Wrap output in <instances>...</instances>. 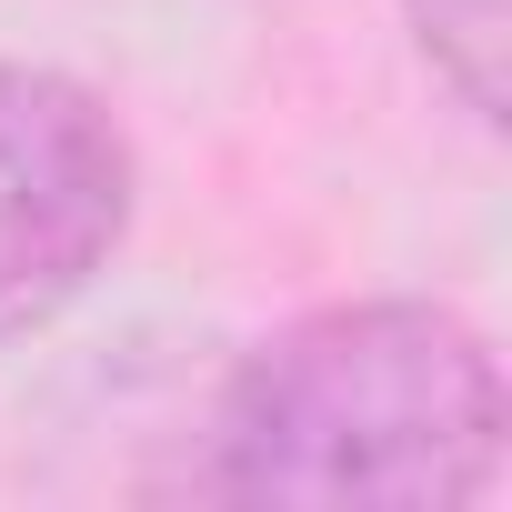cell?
Here are the masks:
<instances>
[{
  "instance_id": "obj_1",
  "label": "cell",
  "mask_w": 512,
  "mask_h": 512,
  "mask_svg": "<svg viewBox=\"0 0 512 512\" xmlns=\"http://www.w3.org/2000/svg\"><path fill=\"white\" fill-rule=\"evenodd\" d=\"M502 362L452 302H322L241 352L211 482L282 512H462L502 472Z\"/></svg>"
},
{
  "instance_id": "obj_2",
  "label": "cell",
  "mask_w": 512,
  "mask_h": 512,
  "mask_svg": "<svg viewBox=\"0 0 512 512\" xmlns=\"http://www.w3.org/2000/svg\"><path fill=\"white\" fill-rule=\"evenodd\" d=\"M141 161L121 111L51 71L0 61V342L51 332L131 241Z\"/></svg>"
},
{
  "instance_id": "obj_3",
  "label": "cell",
  "mask_w": 512,
  "mask_h": 512,
  "mask_svg": "<svg viewBox=\"0 0 512 512\" xmlns=\"http://www.w3.org/2000/svg\"><path fill=\"white\" fill-rule=\"evenodd\" d=\"M402 21L422 41V61L442 71V91L492 121L502 111V0H402Z\"/></svg>"
}]
</instances>
